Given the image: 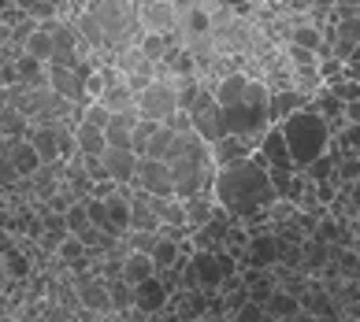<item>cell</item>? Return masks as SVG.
<instances>
[{"instance_id":"277c9868","label":"cell","mask_w":360,"mask_h":322,"mask_svg":"<svg viewBox=\"0 0 360 322\" xmlns=\"http://www.w3.org/2000/svg\"><path fill=\"white\" fill-rule=\"evenodd\" d=\"M278 130H283L286 149H290V156H293V163H297V167H309L316 156H323L330 137H335L330 123L316 112L312 104H304L293 115H286L283 123H278Z\"/></svg>"},{"instance_id":"7a4b0ae2","label":"cell","mask_w":360,"mask_h":322,"mask_svg":"<svg viewBox=\"0 0 360 322\" xmlns=\"http://www.w3.org/2000/svg\"><path fill=\"white\" fill-rule=\"evenodd\" d=\"M167 167L171 182H175V196L186 200L193 193H212L216 182V163H212V145L197 130H179L167 149Z\"/></svg>"},{"instance_id":"9a60e30c","label":"cell","mask_w":360,"mask_h":322,"mask_svg":"<svg viewBox=\"0 0 360 322\" xmlns=\"http://www.w3.org/2000/svg\"><path fill=\"white\" fill-rule=\"evenodd\" d=\"M312 97H304L301 89H271V100H268V107H271V123H283L286 115H293L297 107H304Z\"/></svg>"},{"instance_id":"836d02e7","label":"cell","mask_w":360,"mask_h":322,"mask_svg":"<svg viewBox=\"0 0 360 322\" xmlns=\"http://www.w3.org/2000/svg\"><path fill=\"white\" fill-rule=\"evenodd\" d=\"M231 318H238V322H260V318H268V307H264L260 300H245Z\"/></svg>"},{"instance_id":"3957f363","label":"cell","mask_w":360,"mask_h":322,"mask_svg":"<svg viewBox=\"0 0 360 322\" xmlns=\"http://www.w3.org/2000/svg\"><path fill=\"white\" fill-rule=\"evenodd\" d=\"M268 100H271V89L264 86V82H257V78H249V86L238 93L234 100L219 104L223 107V130L234 133V137H245V141L257 145L264 137V130L271 126Z\"/></svg>"},{"instance_id":"5b68a950","label":"cell","mask_w":360,"mask_h":322,"mask_svg":"<svg viewBox=\"0 0 360 322\" xmlns=\"http://www.w3.org/2000/svg\"><path fill=\"white\" fill-rule=\"evenodd\" d=\"M89 11L97 15L101 22V34L108 48H123V45H138L145 26H141V15H138V0H93Z\"/></svg>"},{"instance_id":"f1b7e54d","label":"cell","mask_w":360,"mask_h":322,"mask_svg":"<svg viewBox=\"0 0 360 322\" xmlns=\"http://www.w3.org/2000/svg\"><path fill=\"white\" fill-rule=\"evenodd\" d=\"M156 130H160V123H153V119H138V126L130 130V149L141 156V152H145V141H149Z\"/></svg>"},{"instance_id":"d590c367","label":"cell","mask_w":360,"mask_h":322,"mask_svg":"<svg viewBox=\"0 0 360 322\" xmlns=\"http://www.w3.org/2000/svg\"><path fill=\"white\" fill-rule=\"evenodd\" d=\"M127 78V86H130V93H134V97H138V93L141 89H149V82H153V67H141V71H130V74H123Z\"/></svg>"},{"instance_id":"52a82bcc","label":"cell","mask_w":360,"mask_h":322,"mask_svg":"<svg viewBox=\"0 0 360 322\" xmlns=\"http://www.w3.org/2000/svg\"><path fill=\"white\" fill-rule=\"evenodd\" d=\"M186 112H190V119H193V130L201 133L208 145H216L223 133H226V130H223V107H219V100H216V93H212V89L201 86L197 100L186 107Z\"/></svg>"},{"instance_id":"ac0fdd59","label":"cell","mask_w":360,"mask_h":322,"mask_svg":"<svg viewBox=\"0 0 360 322\" xmlns=\"http://www.w3.org/2000/svg\"><path fill=\"white\" fill-rule=\"evenodd\" d=\"M26 141L34 145V152L41 156V163H49V159H60V149H56V126H30V130H26Z\"/></svg>"},{"instance_id":"484cf974","label":"cell","mask_w":360,"mask_h":322,"mask_svg":"<svg viewBox=\"0 0 360 322\" xmlns=\"http://www.w3.org/2000/svg\"><path fill=\"white\" fill-rule=\"evenodd\" d=\"M171 137H175V130H171V126H164V123H160V130L153 133V137H149V141H145V152H141V156H153V159H164V156H167V149H171Z\"/></svg>"},{"instance_id":"1f68e13d","label":"cell","mask_w":360,"mask_h":322,"mask_svg":"<svg viewBox=\"0 0 360 322\" xmlns=\"http://www.w3.org/2000/svg\"><path fill=\"white\" fill-rule=\"evenodd\" d=\"M335 97L342 100V104H349V100H356L360 97V78H338V82H330L327 86Z\"/></svg>"},{"instance_id":"f35d334b","label":"cell","mask_w":360,"mask_h":322,"mask_svg":"<svg viewBox=\"0 0 360 322\" xmlns=\"http://www.w3.org/2000/svg\"><path fill=\"white\" fill-rule=\"evenodd\" d=\"M345 123H360V97L345 104Z\"/></svg>"},{"instance_id":"f546056e","label":"cell","mask_w":360,"mask_h":322,"mask_svg":"<svg viewBox=\"0 0 360 322\" xmlns=\"http://www.w3.org/2000/svg\"><path fill=\"white\" fill-rule=\"evenodd\" d=\"M335 145L345 152H360V123H345L338 133H335Z\"/></svg>"},{"instance_id":"4316f807","label":"cell","mask_w":360,"mask_h":322,"mask_svg":"<svg viewBox=\"0 0 360 322\" xmlns=\"http://www.w3.org/2000/svg\"><path fill=\"white\" fill-rule=\"evenodd\" d=\"M56 256H60V263H63V267H75L78 260L86 256V245H82V237H78V234H68V237L60 241Z\"/></svg>"},{"instance_id":"60d3db41","label":"cell","mask_w":360,"mask_h":322,"mask_svg":"<svg viewBox=\"0 0 360 322\" xmlns=\"http://www.w3.org/2000/svg\"><path fill=\"white\" fill-rule=\"evenodd\" d=\"M56 4H60V0H56Z\"/></svg>"},{"instance_id":"d6986e66","label":"cell","mask_w":360,"mask_h":322,"mask_svg":"<svg viewBox=\"0 0 360 322\" xmlns=\"http://www.w3.org/2000/svg\"><path fill=\"white\" fill-rule=\"evenodd\" d=\"M264 307H268V318H304V307L293 293H275L271 289V297L264 300Z\"/></svg>"},{"instance_id":"4dcf8cb0","label":"cell","mask_w":360,"mask_h":322,"mask_svg":"<svg viewBox=\"0 0 360 322\" xmlns=\"http://www.w3.org/2000/svg\"><path fill=\"white\" fill-rule=\"evenodd\" d=\"M108 119H112V112H108V107H104L101 100H89L86 107H82V119H78V123H93V126H108Z\"/></svg>"},{"instance_id":"d6a6232c","label":"cell","mask_w":360,"mask_h":322,"mask_svg":"<svg viewBox=\"0 0 360 322\" xmlns=\"http://www.w3.org/2000/svg\"><path fill=\"white\" fill-rule=\"evenodd\" d=\"M63 222H68V230L78 234L82 226L89 222V211H86V200H78V204H71L68 211H63Z\"/></svg>"},{"instance_id":"74e56055","label":"cell","mask_w":360,"mask_h":322,"mask_svg":"<svg viewBox=\"0 0 360 322\" xmlns=\"http://www.w3.org/2000/svg\"><path fill=\"white\" fill-rule=\"evenodd\" d=\"M104 141L115 145V149H130V130H119V126H104Z\"/></svg>"},{"instance_id":"7c38bea8","label":"cell","mask_w":360,"mask_h":322,"mask_svg":"<svg viewBox=\"0 0 360 322\" xmlns=\"http://www.w3.org/2000/svg\"><path fill=\"white\" fill-rule=\"evenodd\" d=\"M101 163H104V170H108V178L115 185H134V170H138V152L134 149H115V145H108V149L101 152Z\"/></svg>"},{"instance_id":"b9f144b4","label":"cell","mask_w":360,"mask_h":322,"mask_svg":"<svg viewBox=\"0 0 360 322\" xmlns=\"http://www.w3.org/2000/svg\"><path fill=\"white\" fill-rule=\"evenodd\" d=\"M356 78H360V74H356Z\"/></svg>"},{"instance_id":"6da1fadb","label":"cell","mask_w":360,"mask_h":322,"mask_svg":"<svg viewBox=\"0 0 360 322\" xmlns=\"http://www.w3.org/2000/svg\"><path fill=\"white\" fill-rule=\"evenodd\" d=\"M212 196L238 222V219H264V211L278 200V189H275L268 167H264V159L257 152H249V156H238L231 163L216 167Z\"/></svg>"},{"instance_id":"4fadbf2b","label":"cell","mask_w":360,"mask_h":322,"mask_svg":"<svg viewBox=\"0 0 360 322\" xmlns=\"http://www.w3.org/2000/svg\"><path fill=\"white\" fill-rule=\"evenodd\" d=\"M49 89H56L60 97H68L75 104H89V93L86 82L75 67H60V63H49Z\"/></svg>"},{"instance_id":"2e32d148","label":"cell","mask_w":360,"mask_h":322,"mask_svg":"<svg viewBox=\"0 0 360 322\" xmlns=\"http://www.w3.org/2000/svg\"><path fill=\"white\" fill-rule=\"evenodd\" d=\"M249 152H257V145H252V141L234 137V133H223V137L212 145V163L223 167V163H231V159H238V156H249Z\"/></svg>"},{"instance_id":"ba28073f","label":"cell","mask_w":360,"mask_h":322,"mask_svg":"<svg viewBox=\"0 0 360 322\" xmlns=\"http://www.w3.org/2000/svg\"><path fill=\"white\" fill-rule=\"evenodd\" d=\"M75 293H78V304L82 307H89V311H97L101 318H108V315H115V307H112V293H108V278L104 274H78L75 278Z\"/></svg>"},{"instance_id":"30bf717a","label":"cell","mask_w":360,"mask_h":322,"mask_svg":"<svg viewBox=\"0 0 360 322\" xmlns=\"http://www.w3.org/2000/svg\"><path fill=\"white\" fill-rule=\"evenodd\" d=\"M138 15H141L145 34H175L179 30L175 0H138Z\"/></svg>"},{"instance_id":"ffe728a7","label":"cell","mask_w":360,"mask_h":322,"mask_svg":"<svg viewBox=\"0 0 360 322\" xmlns=\"http://www.w3.org/2000/svg\"><path fill=\"white\" fill-rule=\"evenodd\" d=\"M75 141H78V152H82V156H101L104 149H108L104 130L93 126V123H78L75 126Z\"/></svg>"},{"instance_id":"cb8c5ba5","label":"cell","mask_w":360,"mask_h":322,"mask_svg":"<svg viewBox=\"0 0 360 322\" xmlns=\"http://www.w3.org/2000/svg\"><path fill=\"white\" fill-rule=\"evenodd\" d=\"M0 260H4V271H8L11 278H30V274H34V260L26 256V252H19V248L0 252Z\"/></svg>"},{"instance_id":"44dd1931","label":"cell","mask_w":360,"mask_h":322,"mask_svg":"<svg viewBox=\"0 0 360 322\" xmlns=\"http://www.w3.org/2000/svg\"><path fill=\"white\" fill-rule=\"evenodd\" d=\"M149 256H153V267H156V274H160V271H171V267H175V263H179V260L186 256V252L179 248V241H175V237L160 234L156 248L149 252Z\"/></svg>"},{"instance_id":"d4e9b609","label":"cell","mask_w":360,"mask_h":322,"mask_svg":"<svg viewBox=\"0 0 360 322\" xmlns=\"http://www.w3.org/2000/svg\"><path fill=\"white\" fill-rule=\"evenodd\" d=\"M26 52H30L34 60H41V63L52 60V34L45 30L41 22H37V30L30 34V41H26Z\"/></svg>"},{"instance_id":"83f0119b","label":"cell","mask_w":360,"mask_h":322,"mask_svg":"<svg viewBox=\"0 0 360 322\" xmlns=\"http://www.w3.org/2000/svg\"><path fill=\"white\" fill-rule=\"evenodd\" d=\"M19 8H22L30 19H37V22L60 15V4H56V0H26V4H19Z\"/></svg>"},{"instance_id":"8992f818","label":"cell","mask_w":360,"mask_h":322,"mask_svg":"<svg viewBox=\"0 0 360 322\" xmlns=\"http://www.w3.org/2000/svg\"><path fill=\"white\" fill-rule=\"evenodd\" d=\"M179 112V93L171 78H153L149 89L138 93V115L153 119V123H167L171 115Z\"/></svg>"},{"instance_id":"e575fe53","label":"cell","mask_w":360,"mask_h":322,"mask_svg":"<svg viewBox=\"0 0 360 322\" xmlns=\"http://www.w3.org/2000/svg\"><path fill=\"white\" fill-rule=\"evenodd\" d=\"M286 60L290 67H309V63H319V56L312 48H301V45H286Z\"/></svg>"},{"instance_id":"8fae6325","label":"cell","mask_w":360,"mask_h":322,"mask_svg":"<svg viewBox=\"0 0 360 322\" xmlns=\"http://www.w3.org/2000/svg\"><path fill=\"white\" fill-rule=\"evenodd\" d=\"M167 300H171V289H167V281L160 274H149V278L134 281V307L145 318H149V315H164Z\"/></svg>"},{"instance_id":"ab89813d","label":"cell","mask_w":360,"mask_h":322,"mask_svg":"<svg viewBox=\"0 0 360 322\" xmlns=\"http://www.w3.org/2000/svg\"><path fill=\"white\" fill-rule=\"evenodd\" d=\"M15 4H26V0H15Z\"/></svg>"},{"instance_id":"5bb4252c","label":"cell","mask_w":360,"mask_h":322,"mask_svg":"<svg viewBox=\"0 0 360 322\" xmlns=\"http://www.w3.org/2000/svg\"><path fill=\"white\" fill-rule=\"evenodd\" d=\"M283 245L286 241L278 237V234H257V237H249V245H245V263L249 267H275L278 256H283Z\"/></svg>"},{"instance_id":"8d00e7d4","label":"cell","mask_w":360,"mask_h":322,"mask_svg":"<svg viewBox=\"0 0 360 322\" xmlns=\"http://www.w3.org/2000/svg\"><path fill=\"white\" fill-rule=\"evenodd\" d=\"M19 182V174H15V167H11V159H8V152L0 149V189H11V185Z\"/></svg>"},{"instance_id":"e0dca14e","label":"cell","mask_w":360,"mask_h":322,"mask_svg":"<svg viewBox=\"0 0 360 322\" xmlns=\"http://www.w3.org/2000/svg\"><path fill=\"white\" fill-rule=\"evenodd\" d=\"M186 204V226H190V230H197V226H205L212 215H216V196L212 193H193V196H186L182 200Z\"/></svg>"},{"instance_id":"7402d4cb","label":"cell","mask_w":360,"mask_h":322,"mask_svg":"<svg viewBox=\"0 0 360 322\" xmlns=\"http://www.w3.org/2000/svg\"><path fill=\"white\" fill-rule=\"evenodd\" d=\"M149 274H156L149 252H127V256H123V278L130 281V286L141 281V278H149Z\"/></svg>"},{"instance_id":"603a6c76","label":"cell","mask_w":360,"mask_h":322,"mask_svg":"<svg viewBox=\"0 0 360 322\" xmlns=\"http://www.w3.org/2000/svg\"><path fill=\"white\" fill-rule=\"evenodd\" d=\"M290 86L301 89L304 97H312V93L323 86V78H319V63H309V67H290Z\"/></svg>"},{"instance_id":"9c48e42d","label":"cell","mask_w":360,"mask_h":322,"mask_svg":"<svg viewBox=\"0 0 360 322\" xmlns=\"http://www.w3.org/2000/svg\"><path fill=\"white\" fill-rule=\"evenodd\" d=\"M134 189L156 193V196H175V182H171V167H167V159L138 156V170H134Z\"/></svg>"}]
</instances>
